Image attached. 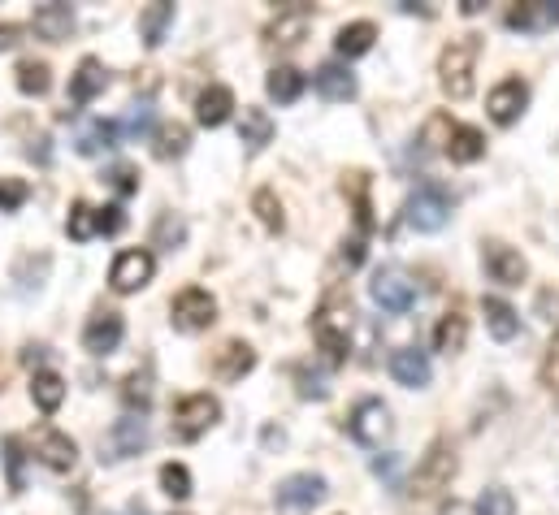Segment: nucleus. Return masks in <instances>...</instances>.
I'll return each mask as SVG.
<instances>
[{"mask_svg": "<svg viewBox=\"0 0 559 515\" xmlns=\"http://www.w3.org/2000/svg\"><path fill=\"white\" fill-rule=\"evenodd\" d=\"M477 52H481V35H460L442 48V61H438V83L451 100H468L473 96V65H477Z\"/></svg>", "mask_w": 559, "mask_h": 515, "instance_id": "nucleus-1", "label": "nucleus"}, {"mask_svg": "<svg viewBox=\"0 0 559 515\" xmlns=\"http://www.w3.org/2000/svg\"><path fill=\"white\" fill-rule=\"evenodd\" d=\"M451 481H455V446L447 438H438L412 472V494L421 498V503H434V498L451 490Z\"/></svg>", "mask_w": 559, "mask_h": 515, "instance_id": "nucleus-2", "label": "nucleus"}, {"mask_svg": "<svg viewBox=\"0 0 559 515\" xmlns=\"http://www.w3.org/2000/svg\"><path fill=\"white\" fill-rule=\"evenodd\" d=\"M312 334H317V347L325 351L330 364L347 360V338H351V303L347 299H325L317 316H312Z\"/></svg>", "mask_w": 559, "mask_h": 515, "instance_id": "nucleus-3", "label": "nucleus"}, {"mask_svg": "<svg viewBox=\"0 0 559 515\" xmlns=\"http://www.w3.org/2000/svg\"><path fill=\"white\" fill-rule=\"evenodd\" d=\"M217 420H221V403L213 394H187V399H178V407H174V433L182 442L204 438Z\"/></svg>", "mask_w": 559, "mask_h": 515, "instance_id": "nucleus-4", "label": "nucleus"}, {"mask_svg": "<svg viewBox=\"0 0 559 515\" xmlns=\"http://www.w3.org/2000/svg\"><path fill=\"white\" fill-rule=\"evenodd\" d=\"M169 321H174V329H182V334H200V329L217 321V299L200 286H187L174 303H169Z\"/></svg>", "mask_w": 559, "mask_h": 515, "instance_id": "nucleus-5", "label": "nucleus"}, {"mask_svg": "<svg viewBox=\"0 0 559 515\" xmlns=\"http://www.w3.org/2000/svg\"><path fill=\"white\" fill-rule=\"evenodd\" d=\"M451 221V200L442 187H421L408 200V226L421 234H438Z\"/></svg>", "mask_w": 559, "mask_h": 515, "instance_id": "nucleus-6", "label": "nucleus"}, {"mask_svg": "<svg viewBox=\"0 0 559 515\" xmlns=\"http://www.w3.org/2000/svg\"><path fill=\"white\" fill-rule=\"evenodd\" d=\"M152 273H156V260L152 252H143V247H135V252H122L113 260V269H109V286L117 290V295H135V290H143L152 282Z\"/></svg>", "mask_w": 559, "mask_h": 515, "instance_id": "nucleus-7", "label": "nucleus"}, {"mask_svg": "<svg viewBox=\"0 0 559 515\" xmlns=\"http://www.w3.org/2000/svg\"><path fill=\"white\" fill-rule=\"evenodd\" d=\"M369 295L377 308H386V312H408L412 303H416V282L408 273H399V269H382L373 277V286H369Z\"/></svg>", "mask_w": 559, "mask_h": 515, "instance_id": "nucleus-8", "label": "nucleus"}, {"mask_svg": "<svg viewBox=\"0 0 559 515\" xmlns=\"http://www.w3.org/2000/svg\"><path fill=\"white\" fill-rule=\"evenodd\" d=\"M347 429H351V438L364 442V446H377L382 438H390V412H386V403L382 399H360L356 412H351V420H347Z\"/></svg>", "mask_w": 559, "mask_h": 515, "instance_id": "nucleus-9", "label": "nucleus"}, {"mask_svg": "<svg viewBox=\"0 0 559 515\" xmlns=\"http://www.w3.org/2000/svg\"><path fill=\"white\" fill-rule=\"evenodd\" d=\"M122 334H126V321H122V312H96L87 321L83 329V351L87 355H113L117 347H122Z\"/></svg>", "mask_w": 559, "mask_h": 515, "instance_id": "nucleus-10", "label": "nucleus"}, {"mask_svg": "<svg viewBox=\"0 0 559 515\" xmlns=\"http://www.w3.org/2000/svg\"><path fill=\"white\" fill-rule=\"evenodd\" d=\"M325 498V481L317 472H295L278 485V507L282 511H312Z\"/></svg>", "mask_w": 559, "mask_h": 515, "instance_id": "nucleus-11", "label": "nucleus"}, {"mask_svg": "<svg viewBox=\"0 0 559 515\" xmlns=\"http://www.w3.org/2000/svg\"><path fill=\"white\" fill-rule=\"evenodd\" d=\"M481 260H486V273L494 277V282H503V286H520L525 282V273H529L525 256H520L516 247H507V243H486L481 247Z\"/></svg>", "mask_w": 559, "mask_h": 515, "instance_id": "nucleus-12", "label": "nucleus"}, {"mask_svg": "<svg viewBox=\"0 0 559 515\" xmlns=\"http://www.w3.org/2000/svg\"><path fill=\"white\" fill-rule=\"evenodd\" d=\"M486 104H490V117H494V122H499V126H512L516 117L525 113V104H529V87L520 83V78H503V83L490 91Z\"/></svg>", "mask_w": 559, "mask_h": 515, "instance_id": "nucleus-13", "label": "nucleus"}, {"mask_svg": "<svg viewBox=\"0 0 559 515\" xmlns=\"http://www.w3.org/2000/svg\"><path fill=\"white\" fill-rule=\"evenodd\" d=\"M31 26H35L39 39H48V44H61V39H70V31H74V9L61 5V0H48V5L35 9Z\"/></svg>", "mask_w": 559, "mask_h": 515, "instance_id": "nucleus-14", "label": "nucleus"}, {"mask_svg": "<svg viewBox=\"0 0 559 515\" xmlns=\"http://www.w3.org/2000/svg\"><path fill=\"white\" fill-rule=\"evenodd\" d=\"M507 26H512V31H546V26H559V0H529V5H512L507 9Z\"/></svg>", "mask_w": 559, "mask_h": 515, "instance_id": "nucleus-15", "label": "nucleus"}, {"mask_svg": "<svg viewBox=\"0 0 559 515\" xmlns=\"http://www.w3.org/2000/svg\"><path fill=\"white\" fill-rule=\"evenodd\" d=\"M148 446V420L143 416H122L109 433V459H126V455H139Z\"/></svg>", "mask_w": 559, "mask_h": 515, "instance_id": "nucleus-16", "label": "nucleus"}, {"mask_svg": "<svg viewBox=\"0 0 559 515\" xmlns=\"http://www.w3.org/2000/svg\"><path fill=\"white\" fill-rule=\"evenodd\" d=\"M104 87H109V70H104L96 57H83V61H78V70H74V78H70V100H74V104H91Z\"/></svg>", "mask_w": 559, "mask_h": 515, "instance_id": "nucleus-17", "label": "nucleus"}, {"mask_svg": "<svg viewBox=\"0 0 559 515\" xmlns=\"http://www.w3.org/2000/svg\"><path fill=\"white\" fill-rule=\"evenodd\" d=\"M252 368H256V351L247 347V342H226V347L213 355V373L221 381H243Z\"/></svg>", "mask_w": 559, "mask_h": 515, "instance_id": "nucleus-18", "label": "nucleus"}, {"mask_svg": "<svg viewBox=\"0 0 559 515\" xmlns=\"http://www.w3.org/2000/svg\"><path fill=\"white\" fill-rule=\"evenodd\" d=\"M464 342H468V316H464V303H451L447 312H442V321L434 329V347L442 355H455V351H464Z\"/></svg>", "mask_w": 559, "mask_h": 515, "instance_id": "nucleus-19", "label": "nucleus"}, {"mask_svg": "<svg viewBox=\"0 0 559 515\" xmlns=\"http://www.w3.org/2000/svg\"><path fill=\"white\" fill-rule=\"evenodd\" d=\"M390 373H395L399 386L421 390L425 381H429V360H425V351H416V347H399L395 355H390Z\"/></svg>", "mask_w": 559, "mask_h": 515, "instance_id": "nucleus-20", "label": "nucleus"}, {"mask_svg": "<svg viewBox=\"0 0 559 515\" xmlns=\"http://www.w3.org/2000/svg\"><path fill=\"white\" fill-rule=\"evenodd\" d=\"M230 113H234V91L230 87H208L200 91V100H195V117H200V126H221V122H230Z\"/></svg>", "mask_w": 559, "mask_h": 515, "instance_id": "nucleus-21", "label": "nucleus"}, {"mask_svg": "<svg viewBox=\"0 0 559 515\" xmlns=\"http://www.w3.org/2000/svg\"><path fill=\"white\" fill-rule=\"evenodd\" d=\"M312 87H317L325 100H334V104L356 100V74L343 70V65H321V70L312 74Z\"/></svg>", "mask_w": 559, "mask_h": 515, "instance_id": "nucleus-22", "label": "nucleus"}, {"mask_svg": "<svg viewBox=\"0 0 559 515\" xmlns=\"http://www.w3.org/2000/svg\"><path fill=\"white\" fill-rule=\"evenodd\" d=\"M39 459H44L52 472H70L78 464V446L65 438V433L48 429V433H39Z\"/></svg>", "mask_w": 559, "mask_h": 515, "instance_id": "nucleus-23", "label": "nucleus"}, {"mask_svg": "<svg viewBox=\"0 0 559 515\" xmlns=\"http://www.w3.org/2000/svg\"><path fill=\"white\" fill-rule=\"evenodd\" d=\"M481 152H486V139H481L477 126H455L451 139H447V156L455 165H473L481 161Z\"/></svg>", "mask_w": 559, "mask_h": 515, "instance_id": "nucleus-24", "label": "nucleus"}, {"mask_svg": "<svg viewBox=\"0 0 559 515\" xmlns=\"http://www.w3.org/2000/svg\"><path fill=\"white\" fill-rule=\"evenodd\" d=\"M31 399L39 412H57L61 399H65V377L52 373V368H39V373L31 377Z\"/></svg>", "mask_w": 559, "mask_h": 515, "instance_id": "nucleus-25", "label": "nucleus"}, {"mask_svg": "<svg viewBox=\"0 0 559 515\" xmlns=\"http://www.w3.org/2000/svg\"><path fill=\"white\" fill-rule=\"evenodd\" d=\"M343 195H351V204H356V226H360V234H369V230H373L369 174H360V169H351V174H343Z\"/></svg>", "mask_w": 559, "mask_h": 515, "instance_id": "nucleus-26", "label": "nucleus"}, {"mask_svg": "<svg viewBox=\"0 0 559 515\" xmlns=\"http://www.w3.org/2000/svg\"><path fill=\"white\" fill-rule=\"evenodd\" d=\"M265 91H269V100H278V104H295L299 91H304V74H299L295 65H278V70H269Z\"/></svg>", "mask_w": 559, "mask_h": 515, "instance_id": "nucleus-27", "label": "nucleus"}, {"mask_svg": "<svg viewBox=\"0 0 559 515\" xmlns=\"http://www.w3.org/2000/svg\"><path fill=\"white\" fill-rule=\"evenodd\" d=\"M169 22H174V5H169V0H156V5L143 9V13H139V35H143V44H148V48L161 44Z\"/></svg>", "mask_w": 559, "mask_h": 515, "instance_id": "nucleus-28", "label": "nucleus"}, {"mask_svg": "<svg viewBox=\"0 0 559 515\" xmlns=\"http://www.w3.org/2000/svg\"><path fill=\"white\" fill-rule=\"evenodd\" d=\"M269 44H282V48H295L299 39L308 35V9H295V13H278V22L269 26Z\"/></svg>", "mask_w": 559, "mask_h": 515, "instance_id": "nucleus-29", "label": "nucleus"}, {"mask_svg": "<svg viewBox=\"0 0 559 515\" xmlns=\"http://www.w3.org/2000/svg\"><path fill=\"white\" fill-rule=\"evenodd\" d=\"M486 329L499 342H512L520 334V316L512 303H503V299H486Z\"/></svg>", "mask_w": 559, "mask_h": 515, "instance_id": "nucleus-30", "label": "nucleus"}, {"mask_svg": "<svg viewBox=\"0 0 559 515\" xmlns=\"http://www.w3.org/2000/svg\"><path fill=\"white\" fill-rule=\"evenodd\" d=\"M373 39H377V26L373 22H351V26H343V31H338L334 48L343 52V57H364V52L373 48Z\"/></svg>", "mask_w": 559, "mask_h": 515, "instance_id": "nucleus-31", "label": "nucleus"}, {"mask_svg": "<svg viewBox=\"0 0 559 515\" xmlns=\"http://www.w3.org/2000/svg\"><path fill=\"white\" fill-rule=\"evenodd\" d=\"M239 139L247 143L252 152H260L265 143L273 139V117L265 109H243V122H239Z\"/></svg>", "mask_w": 559, "mask_h": 515, "instance_id": "nucleus-32", "label": "nucleus"}, {"mask_svg": "<svg viewBox=\"0 0 559 515\" xmlns=\"http://www.w3.org/2000/svg\"><path fill=\"white\" fill-rule=\"evenodd\" d=\"M117 135H122V130H117V122H104V117H96V122H91L83 135H78V152H83V156L109 152L113 143H117Z\"/></svg>", "mask_w": 559, "mask_h": 515, "instance_id": "nucleus-33", "label": "nucleus"}, {"mask_svg": "<svg viewBox=\"0 0 559 515\" xmlns=\"http://www.w3.org/2000/svg\"><path fill=\"white\" fill-rule=\"evenodd\" d=\"M65 230H70V239H74V243L96 239V234H100V213H96V208H91L87 200H74L70 221H65Z\"/></svg>", "mask_w": 559, "mask_h": 515, "instance_id": "nucleus-34", "label": "nucleus"}, {"mask_svg": "<svg viewBox=\"0 0 559 515\" xmlns=\"http://www.w3.org/2000/svg\"><path fill=\"white\" fill-rule=\"evenodd\" d=\"M187 143H191V130L182 126V122H165L161 130H156V156H161V161H174V156H182L187 152Z\"/></svg>", "mask_w": 559, "mask_h": 515, "instance_id": "nucleus-35", "label": "nucleus"}, {"mask_svg": "<svg viewBox=\"0 0 559 515\" xmlns=\"http://www.w3.org/2000/svg\"><path fill=\"white\" fill-rule=\"evenodd\" d=\"M252 208H256V217H260V226H265V230L278 234V230L286 226V217H282V200H278V195H273L269 187H260V191L252 195Z\"/></svg>", "mask_w": 559, "mask_h": 515, "instance_id": "nucleus-36", "label": "nucleus"}, {"mask_svg": "<svg viewBox=\"0 0 559 515\" xmlns=\"http://www.w3.org/2000/svg\"><path fill=\"white\" fill-rule=\"evenodd\" d=\"M18 87H22V96H44V91L52 87L48 65L44 61H22L18 65Z\"/></svg>", "mask_w": 559, "mask_h": 515, "instance_id": "nucleus-37", "label": "nucleus"}, {"mask_svg": "<svg viewBox=\"0 0 559 515\" xmlns=\"http://www.w3.org/2000/svg\"><path fill=\"white\" fill-rule=\"evenodd\" d=\"M26 455H22V442L18 438H5V472H9V494H22L26 490Z\"/></svg>", "mask_w": 559, "mask_h": 515, "instance_id": "nucleus-38", "label": "nucleus"}, {"mask_svg": "<svg viewBox=\"0 0 559 515\" xmlns=\"http://www.w3.org/2000/svg\"><path fill=\"white\" fill-rule=\"evenodd\" d=\"M161 490L169 498H178V503H182V498H191V472L182 464H165L161 468Z\"/></svg>", "mask_w": 559, "mask_h": 515, "instance_id": "nucleus-39", "label": "nucleus"}, {"mask_svg": "<svg viewBox=\"0 0 559 515\" xmlns=\"http://www.w3.org/2000/svg\"><path fill=\"white\" fill-rule=\"evenodd\" d=\"M477 515H516V498L503 490V485H494L477 498Z\"/></svg>", "mask_w": 559, "mask_h": 515, "instance_id": "nucleus-40", "label": "nucleus"}, {"mask_svg": "<svg viewBox=\"0 0 559 515\" xmlns=\"http://www.w3.org/2000/svg\"><path fill=\"white\" fill-rule=\"evenodd\" d=\"M182 239H187V226H182V217L165 213L161 221H156V247H169V252H174Z\"/></svg>", "mask_w": 559, "mask_h": 515, "instance_id": "nucleus-41", "label": "nucleus"}, {"mask_svg": "<svg viewBox=\"0 0 559 515\" xmlns=\"http://www.w3.org/2000/svg\"><path fill=\"white\" fill-rule=\"evenodd\" d=\"M542 386L559 399V329H555L551 347H546V360H542Z\"/></svg>", "mask_w": 559, "mask_h": 515, "instance_id": "nucleus-42", "label": "nucleus"}, {"mask_svg": "<svg viewBox=\"0 0 559 515\" xmlns=\"http://www.w3.org/2000/svg\"><path fill=\"white\" fill-rule=\"evenodd\" d=\"M26 204V182L22 178H0V213H13V208Z\"/></svg>", "mask_w": 559, "mask_h": 515, "instance_id": "nucleus-43", "label": "nucleus"}, {"mask_svg": "<svg viewBox=\"0 0 559 515\" xmlns=\"http://www.w3.org/2000/svg\"><path fill=\"white\" fill-rule=\"evenodd\" d=\"M109 187L117 191V195H135L139 191V174L130 165H113L109 169Z\"/></svg>", "mask_w": 559, "mask_h": 515, "instance_id": "nucleus-44", "label": "nucleus"}, {"mask_svg": "<svg viewBox=\"0 0 559 515\" xmlns=\"http://www.w3.org/2000/svg\"><path fill=\"white\" fill-rule=\"evenodd\" d=\"M148 126H152V104H135L126 113V122H117V130H126V135H143Z\"/></svg>", "mask_w": 559, "mask_h": 515, "instance_id": "nucleus-45", "label": "nucleus"}, {"mask_svg": "<svg viewBox=\"0 0 559 515\" xmlns=\"http://www.w3.org/2000/svg\"><path fill=\"white\" fill-rule=\"evenodd\" d=\"M122 394H126V403H130V407L139 403V412H143V407H148V377L130 373V377H126V390H122Z\"/></svg>", "mask_w": 559, "mask_h": 515, "instance_id": "nucleus-46", "label": "nucleus"}, {"mask_svg": "<svg viewBox=\"0 0 559 515\" xmlns=\"http://www.w3.org/2000/svg\"><path fill=\"white\" fill-rule=\"evenodd\" d=\"M96 213H100V234H117V230H122L126 226V217H122V208H96Z\"/></svg>", "mask_w": 559, "mask_h": 515, "instance_id": "nucleus-47", "label": "nucleus"}, {"mask_svg": "<svg viewBox=\"0 0 559 515\" xmlns=\"http://www.w3.org/2000/svg\"><path fill=\"white\" fill-rule=\"evenodd\" d=\"M395 468H399V459H395V455H377V459H373V472H377V477H386L390 485H399Z\"/></svg>", "mask_w": 559, "mask_h": 515, "instance_id": "nucleus-48", "label": "nucleus"}, {"mask_svg": "<svg viewBox=\"0 0 559 515\" xmlns=\"http://www.w3.org/2000/svg\"><path fill=\"white\" fill-rule=\"evenodd\" d=\"M18 35H22V26H13V22H0V52L18 44Z\"/></svg>", "mask_w": 559, "mask_h": 515, "instance_id": "nucleus-49", "label": "nucleus"}, {"mask_svg": "<svg viewBox=\"0 0 559 515\" xmlns=\"http://www.w3.org/2000/svg\"><path fill=\"white\" fill-rule=\"evenodd\" d=\"M26 156H31V161H39V165H48V139H44V135L31 139V148H26Z\"/></svg>", "mask_w": 559, "mask_h": 515, "instance_id": "nucleus-50", "label": "nucleus"}, {"mask_svg": "<svg viewBox=\"0 0 559 515\" xmlns=\"http://www.w3.org/2000/svg\"><path fill=\"white\" fill-rule=\"evenodd\" d=\"M343 260H347V264H360V260H364V239H351V243L343 247Z\"/></svg>", "mask_w": 559, "mask_h": 515, "instance_id": "nucleus-51", "label": "nucleus"}]
</instances>
